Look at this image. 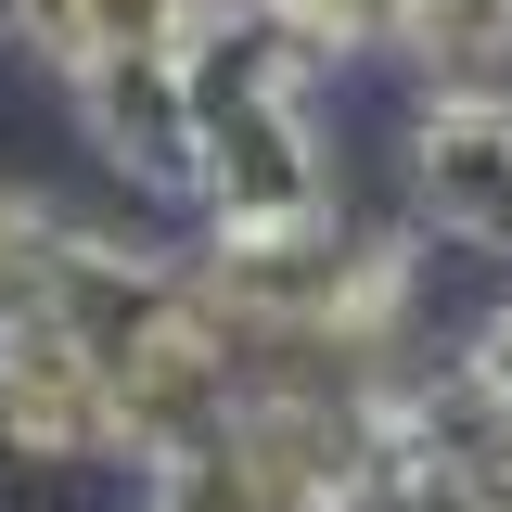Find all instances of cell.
Masks as SVG:
<instances>
[{"instance_id": "obj_1", "label": "cell", "mask_w": 512, "mask_h": 512, "mask_svg": "<svg viewBox=\"0 0 512 512\" xmlns=\"http://www.w3.org/2000/svg\"><path fill=\"white\" fill-rule=\"evenodd\" d=\"M205 218H218V231L333 218V154H320L308 103H218V116H205Z\"/></svg>"}, {"instance_id": "obj_2", "label": "cell", "mask_w": 512, "mask_h": 512, "mask_svg": "<svg viewBox=\"0 0 512 512\" xmlns=\"http://www.w3.org/2000/svg\"><path fill=\"white\" fill-rule=\"evenodd\" d=\"M77 116L103 141V167H128L141 192H205V103H192L180 52H116L77 77Z\"/></svg>"}, {"instance_id": "obj_3", "label": "cell", "mask_w": 512, "mask_h": 512, "mask_svg": "<svg viewBox=\"0 0 512 512\" xmlns=\"http://www.w3.org/2000/svg\"><path fill=\"white\" fill-rule=\"evenodd\" d=\"M410 192H423L436 231L512 256V103L423 90V116H410Z\"/></svg>"}, {"instance_id": "obj_4", "label": "cell", "mask_w": 512, "mask_h": 512, "mask_svg": "<svg viewBox=\"0 0 512 512\" xmlns=\"http://www.w3.org/2000/svg\"><path fill=\"white\" fill-rule=\"evenodd\" d=\"M0 436L26 448V461H116V384H103V359L64 333V320H39V333H0Z\"/></svg>"}, {"instance_id": "obj_5", "label": "cell", "mask_w": 512, "mask_h": 512, "mask_svg": "<svg viewBox=\"0 0 512 512\" xmlns=\"http://www.w3.org/2000/svg\"><path fill=\"white\" fill-rule=\"evenodd\" d=\"M141 512H308V500H295V487H282V461L231 423V436L154 461V474H141Z\"/></svg>"}, {"instance_id": "obj_6", "label": "cell", "mask_w": 512, "mask_h": 512, "mask_svg": "<svg viewBox=\"0 0 512 512\" xmlns=\"http://www.w3.org/2000/svg\"><path fill=\"white\" fill-rule=\"evenodd\" d=\"M64 244H77V218H52L39 192L0 180V333H39L64 295Z\"/></svg>"}, {"instance_id": "obj_7", "label": "cell", "mask_w": 512, "mask_h": 512, "mask_svg": "<svg viewBox=\"0 0 512 512\" xmlns=\"http://www.w3.org/2000/svg\"><path fill=\"white\" fill-rule=\"evenodd\" d=\"M103 0H0V26H13V52L26 64H52L64 90L90 77V52H103V26H90Z\"/></svg>"}, {"instance_id": "obj_8", "label": "cell", "mask_w": 512, "mask_h": 512, "mask_svg": "<svg viewBox=\"0 0 512 512\" xmlns=\"http://www.w3.org/2000/svg\"><path fill=\"white\" fill-rule=\"evenodd\" d=\"M461 372H474V384H487V397L512 410V295H500L487 320H474V333H461Z\"/></svg>"}, {"instance_id": "obj_9", "label": "cell", "mask_w": 512, "mask_h": 512, "mask_svg": "<svg viewBox=\"0 0 512 512\" xmlns=\"http://www.w3.org/2000/svg\"><path fill=\"white\" fill-rule=\"evenodd\" d=\"M474 512H512V448L487 461V474H474Z\"/></svg>"}]
</instances>
